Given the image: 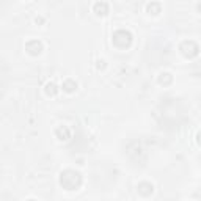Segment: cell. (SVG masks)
Here are the masks:
<instances>
[{
  "instance_id": "cell-1",
  "label": "cell",
  "mask_w": 201,
  "mask_h": 201,
  "mask_svg": "<svg viewBox=\"0 0 201 201\" xmlns=\"http://www.w3.org/2000/svg\"><path fill=\"white\" fill-rule=\"evenodd\" d=\"M61 88H63L66 93H72V91H75V90H77V82H74V80H71V79H66V80L63 82V85H61Z\"/></svg>"
},
{
  "instance_id": "cell-2",
  "label": "cell",
  "mask_w": 201,
  "mask_h": 201,
  "mask_svg": "<svg viewBox=\"0 0 201 201\" xmlns=\"http://www.w3.org/2000/svg\"><path fill=\"white\" fill-rule=\"evenodd\" d=\"M46 93H47V94H52V96H53L55 93H57V85H55L53 82H49V84L46 85Z\"/></svg>"
},
{
  "instance_id": "cell-3",
  "label": "cell",
  "mask_w": 201,
  "mask_h": 201,
  "mask_svg": "<svg viewBox=\"0 0 201 201\" xmlns=\"http://www.w3.org/2000/svg\"><path fill=\"white\" fill-rule=\"evenodd\" d=\"M29 201H33V199H29Z\"/></svg>"
}]
</instances>
